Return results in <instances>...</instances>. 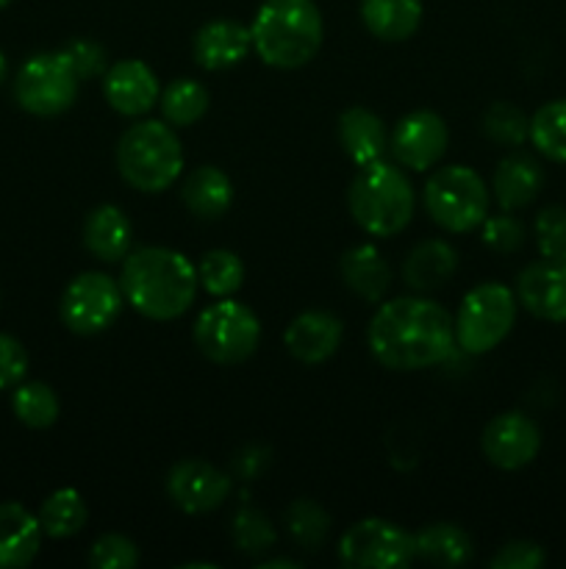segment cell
Instances as JSON below:
<instances>
[{"label":"cell","instance_id":"obj_11","mask_svg":"<svg viewBox=\"0 0 566 569\" xmlns=\"http://www.w3.org/2000/svg\"><path fill=\"white\" fill-rule=\"evenodd\" d=\"M125 306L120 281L98 270H87L67 283L61 295V322L78 337H94L109 331Z\"/></svg>","mask_w":566,"mask_h":569},{"label":"cell","instance_id":"obj_32","mask_svg":"<svg viewBox=\"0 0 566 569\" xmlns=\"http://www.w3.org/2000/svg\"><path fill=\"white\" fill-rule=\"evenodd\" d=\"M286 531L300 550L316 553L331 533V517L316 500L300 498L286 509Z\"/></svg>","mask_w":566,"mask_h":569},{"label":"cell","instance_id":"obj_20","mask_svg":"<svg viewBox=\"0 0 566 569\" xmlns=\"http://www.w3.org/2000/svg\"><path fill=\"white\" fill-rule=\"evenodd\" d=\"M542 164L530 153H522V150L499 159L492 178L494 200H497V206L503 211H519L525 206H530L538 198V192H542Z\"/></svg>","mask_w":566,"mask_h":569},{"label":"cell","instance_id":"obj_12","mask_svg":"<svg viewBox=\"0 0 566 569\" xmlns=\"http://www.w3.org/2000/svg\"><path fill=\"white\" fill-rule=\"evenodd\" d=\"M449 131L447 122L436 111H411L388 133V153L400 167L414 172L433 170L447 153Z\"/></svg>","mask_w":566,"mask_h":569},{"label":"cell","instance_id":"obj_25","mask_svg":"<svg viewBox=\"0 0 566 569\" xmlns=\"http://www.w3.org/2000/svg\"><path fill=\"white\" fill-rule=\"evenodd\" d=\"M181 200L189 214H194L198 220L214 222L231 209L233 183L220 167L203 164L186 176L181 189Z\"/></svg>","mask_w":566,"mask_h":569},{"label":"cell","instance_id":"obj_43","mask_svg":"<svg viewBox=\"0 0 566 569\" xmlns=\"http://www.w3.org/2000/svg\"><path fill=\"white\" fill-rule=\"evenodd\" d=\"M259 567H264V569H277V567L297 569L300 565H297V561H292V559H272V561H259Z\"/></svg>","mask_w":566,"mask_h":569},{"label":"cell","instance_id":"obj_34","mask_svg":"<svg viewBox=\"0 0 566 569\" xmlns=\"http://www.w3.org/2000/svg\"><path fill=\"white\" fill-rule=\"evenodd\" d=\"M483 133L492 142L505 144V148H519V144L530 139V117L519 106L497 100L483 114Z\"/></svg>","mask_w":566,"mask_h":569},{"label":"cell","instance_id":"obj_39","mask_svg":"<svg viewBox=\"0 0 566 569\" xmlns=\"http://www.w3.org/2000/svg\"><path fill=\"white\" fill-rule=\"evenodd\" d=\"M61 53L67 56V61H70L72 70L78 72L81 81H87V78H100L109 70V56H105V50L100 48L98 42H92V39H75V42L67 44Z\"/></svg>","mask_w":566,"mask_h":569},{"label":"cell","instance_id":"obj_13","mask_svg":"<svg viewBox=\"0 0 566 569\" xmlns=\"http://www.w3.org/2000/svg\"><path fill=\"white\" fill-rule=\"evenodd\" d=\"M233 481L205 459H181L166 476V495L183 515H209L231 495Z\"/></svg>","mask_w":566,"mask_h":569},{"label":"cell","instance_id":"obj_28","mask_svg":"<svg viewBox=\"0 0 566 569\" xmlns=\"http://www.w3.org/2000/svg\"><path fill=\"white\" fill-rule=\"evenodd\" d=\"M39 526L42 533L50 539H70L83 531L89 520L87 500L78 489H55L39 509Z\"/></svg>","mask_w":566,"mask_h":569},{"label":"cell","instance_id":"obj_42","mask_svg":"<svg viewBox=\"0 0 566 569\" xmlns=\"http://www.w3.org/2000/svg\"><path fill=\"white\" fill-rule=\"evenodd\" d=\"M264 456L266 453L261 448H244L242 453H239L236 459H233V465H236L239 476H244V478H255V476H259V472L266 467Z\"/></svg>","mask_w":566,"mask_h":569},{"label":"cell","instance_id":"obj_9","mask_svg":"<svg viewBox=\"0 0 566 569\" xmlns=\"http://www.w3.org/2000/svg\"><path fill=\"white\" fill-rule=\"evenodd\" d=\"M81 78L64 53H37L20 67L14 98L33 117H59L78 100Z\"/></svg>","mask_w":566,"mask_h":569},{"label":"cell","instance_id":"obj_4","mask_svg":"<svg viewBox=\"0 0 566 569\" xmlns=\"http://www.w3.org/2000/svg\"><path fill=\"white\" fill-rule=\"evenodd\" d=\"M350 217L364 233L377 239L397 237L414 217V187L397 161H375L358 167L347 189Z\"/></svg>","mask_w":566,"mask_h":569},{"label":"cell","instance_id":"obj_41","mask_svg":"<svg viewBox=\"0 0 566 569\" xmlns=\"http://www.w3.org/2000/svg\"><path fill=\"white\" fill-rule=\"evenodd\" d=\"M28 372V353L20 339L0 333V392L22 383Z\"/></svg>","mask_w":566,"mask_h":569},{"label":"cell","instance_id":"obj_30","mask_svg":"<svg viewBox=\"0 0 566 569\" xmlns=\"http://www.w3.org/2000/svg\"><path fill=\"white\" fill-rule=\"evenodd\" d=\"M11 409H14L17 420L26 428H33V431L50 428L61 415L59 395L42 381L17 383L14 395H11Z\"/></svg>","mask_w":566,"mask_h":569},{"label":"cell","instance_id":"obj_8","mask_svg":"<svg viewBox=\"0 0 566 569\" xmlns=\"http://www.w3.org/2000/svg\"><path fill=\"white\" fill-rule=\"evenodd\" d=\"M516 292L505 283L486 281L469 289L455 315V345L469 356L497 348L516 322Z\"/></svg>","mask_w":566,"mask_h":569},{"label":"cell","instance_id":"obj_35","mask_svg":"<svg viewBox=\"0 0 566 569\" xmlns=\"http://www.w3.org/2000/svg\"><path fill=\"white\" fill-rule=\"evenodd\" d=\"M231 539L233 545H236L239 553L261 556L266 553V550L275 548L277 533L275 528H272L270 517H264L255 509H242L236 511V517H233Z\"/></svg>","mask_w":566,"mask_h":569},{"label":"cell","instance_id":"obj_21","mask_svg":"<svg viewBox=\"0 0 566 569\" xmlns=\"http://www.w3.org/2000/svg\"><path fill=\"white\" fill-rule=\"evenodd\" d=\"M133 226L125 211L114 203L92 209L83 220V248L105 264H117L131 253Z\"/></svg>","mask_w":566,"mask_h":569},{"label":"cell","instance_id":"obj_18","mask_svg":"<svg viewBox=\"0 0 566 569\" xmlns=\"http://www.w3.org/2000/svg\"><path fill=\"white\" fill-rule=\"evenodd\" d=\"M253 50V37H250V28L242 26L236 20H211L194 33L192 53L203 70L216 72L228 70V67H236L247 59V53Z\"/></svg>","mask_w":566,"mask_h":569},{"label":"cell","instance_id":"obj_38","mask_svg":"<svg viewBox=\"0 0 566 569\" xmlns=\"http://www.w3.org/2000/svg\"><path fill=\"white\" fill-rule=\"evenodd\" d=\"M483 244L492 248L494 253H516V250L525 244V228L516 217H511V211H503V214L486 217L481 226Z\"/></svg>","mask_w":566,"mask_h":569},{"label":"cell","instance_id":"obj_27","mask_svg":"<svg viewBox=\"0 0 566 569\" xmlns=\"http://www.w3.org/2000/svg\"><path fill=\"white\" fill-rule=\"evenodd\" d=\"M416 559L427 561L433 567H461L472 559L475 545L469 533L455 522H433L420 533H414Z\"/></svg>","mask_w":566,"mask_h":569},{"label":"cell","instance_id":"obj_1","mask_svg":"<svg viewBox=\"0 0 566 569\" xmlns=\"http://www.w3.org/2000/svg\"><path fill=\"white\" fill-rule=\"evenodd\" d=\"M366 342L386 370H427L455 350V320L431 298H394L375 311Z\"/></svg>","mask_w":566,"mask_h":569},{"label":"cell","instance_id":"obj_33","mask_svg":"<svg viewBox=\"0 0 566 569\" xmlns=\"http://www.w3.org/2000/svg\"><path fill=\"white\" fill-rule=\"evenodd\" d=\"M530 142L549 161L566 164V100H549L530 117Z\"/></svg>","mask_w":566,"mask_h":569},{"label":"cell","instance_id":"obj_14","mask_svg":"<svg viewBox=\"0 0 566 569\" xmlns=\"http://www.w3.org/2000/svg\"><path fill=\"white\" fill-rule=\"evenodd\" d=\"M481 450L499 470H522L542 450V428L522 411H505L483 428Z\"/></svg>","mask_w":566,"mask_h":569},{"label":"cell","instance_id":"obj_17","mask_svg":"<svg viewBox=\"0 0 566 569\" xmlns=\"http://www.w3.org/2000/svg\"><path fill=\"white\" fill-rule=\"evenodd\" d=\"M344 339V322L333 311L309 309L289 322L283 345L300 365H322L331 359Z\"/></svg>","mask_w":566,"mask_h":569},{"label":"cell","instance_id":"obj_22","mask_svg":"<svg viewBox=\"0 0 566 569\" xmlns=\"http://www.w3.org/2000/svg\"><path fill=\"white\" fill-rule=\"evenodd\" d=\"M42 526L20 503H0V569L31 565L42 548Z\"/></svg>","mask_w":566,"mask_h":569},{"label":"cell","instance_id":"obj_45","mask_svg":"<svg viewBox=\"0 0 566 569\" xmlns=\"http://www.w3.org/2000/svg\"><path fill=\"white\" fill-rule=\"evenodd\" d=\"M9 3H11V0H0V9H6Z\"/></svg>","mask_w":566,"mask_h":569},{"label":"cell","instance_id":"obj_5","mask_svg":"<svg viewBox=\"0 0 566 569\" xmlns=\"http://www.w3.org/2000/svg\"><path fill=\"white\" fill-rule=\"evenodd\" d=\"M117 170L122 181L144 194H159L178 181L183 148L164 120H139L117 142Z\"/></svg>","mask_w":566,"mask_h":569},{"label":"cell","instance_id":"obj_16","mask_svg":"<svg viewBox=\"0 0 566 569\" xmlns=\"http://www.w3.org/2000/svg\"><path fill=\"white\" fill-rule=\"evenodd\" d=\"M103 94L111 109L122 117H142L159 103V78L144 61L122 59L103 76Z\"/></svg>","mask_w":566,"mask_h":569},{"label":"cell","instance_id":"obj_37","mask_svg":"<svg viewBox=\"0 0 566 569\" xmlns=\"http://www.w3.org/2000/svg\"><path fill=\"white\" fill-rule=\"evenodd\" d=\"M536 244L542 259L566 261V209L547 206L536 217Z\"/></svg>","mask_w":566,"mask_h":569},{"label":"cell","instance_id":"obj_40","mask_svg":"<svg viewBox=\"0 0 566 569\" xmlns=\"http://www.w3.org/2000/svg\"><path fill=\"white\" fill-rule=\"evenodd\" d=\"M547 556H544L542 545L527 542V539H516V542L503 545L497 553L492 556L488 567L492 569H542Z\"/></svg>","mask_w":566,"mask_h":569},{"label":"cell","instance_id":"obj_7","mask_svg":"<svg viewBox=\"0 0 566 569\" xmlns=\"http://www.w3.org/2000/svg\"><path fill=\"white\" fill-rule=\"evenodd\" d=\"M192 337L200 353L214 365H242L259 350L261 320L239 300L216 298V303L205 306L198 315Z\"/></svg>","mask_w":566,"mask_h":569},{"label":"cell","instance_id":"obj_19","mask_svg":"<svg viewBox=\"0 0 566 569\" xmlns=\"http://www.w3.org/2000/svg\"><path fill=\"white\" fill-rule=\"evenodd\" d=\"M338 144L355 167L375 164L388 153L386 122L364 106H350L338 117Z\"/></svg>","mask_w":566,"mask_h":569},{"label":"cell","instance_id":"obj_23","mask_svg":"<svg viewBox=\"0 0 566 569\" xmlns=\"http://www.w3.org/2000/svg\"><path fill=\"white\" fill-rule=\"evenodd\" d=\"M458 272V253L444 239H425L403 261V281L411 292H433L453 281Z\"/></svg>","mask_w":566,"mask_h":569},{"label":"cell","instance_id":"obj_31","mask_svg":"<svg viewBox=\"0 0 566 569\" xmlns=\"http://www.w3.org/2000/svg\"><path fill=\"white\" fill-rule=\"evenodd\" d=\"M198 281L211 298H231L244 283V264L233 250L216 248L200 259Z\"/></svg>","mask_w":566,"mask_h":569},{"label":"cell","instance_id":"obj_3","mask_svg":"<svg viewBox=\"0 0 566 569\" xmlns=\"http://www.w3.org/2000/svg\"><path fill=\"white\" fill-rule=\"evenodd\" d=\"M253 50L275 70H300L322 48L325 22L314 0H264L250 26Z\"/></svg>","mask_w":566,"mask_h":569},{"label":"cell","instance_id":"obj_36","mask_svg":"<svg viewBox=\"0 0 566 569\" xmlns=\"http://www.w3.org/2000/svg\"><path fill=\"white\" fill-rule=\"evenodd\" d=\"M139 565V548L122 533H103L89 548L92 569H133Z\"/></svg>","mask_w":566,"mask_h":569},{"label":"cell","instance_id":"obj_15","mask_svg":"<svg viewBox=\"0 0 566 569\" xmlns=\"http://www.w3.org/2000/svg\"><path fill=\"white\" fill-rule=\"evenodd\" d=\"M516 300L538 320L566 322V261L527 264L516 278Z\"/></svg>","mask_w":566,"mask_h":569},{"label":"cell","instance_id":"obj_24","mask_svg":"<svg viewBox=\"0 0 566 569\" xmlns=\"http://www.w3.org/2000/svg\"><path fill=\"white\" fill-rule=\"evenodd\" d=\"M344 283L350 292L358 295L366 303H381L386 298L388 287H392V267L383 259L381 250L375 244H355L342 256Z\"/></svg>","mask_w":566,"mask_h":569},{"label":"cell","instance_id":"obj_44","mask_svg":"<svg viewBox=\"0 0 566 569\" xmlns=\"http://www.w3.org/2000/svg\"><path fill=\"white\" fill-rule=\"evenodd\" d=\"M6 72H9V64H6V56H3V50H0V83L6 81Z\"/></svg>","mask_w":566,"mask_h":569},{"label":"cell","instance_id":"obj_2","mask_svg":"<svg viewBox=\"0 0 566 569\" xmlns=\"http://www.w3.org/2000/svg\"><path fill=\"white\" fill-rule=\"evenodd\" d=\"M128 306L155 322L178 320L198 298V267L172 248H139L125 256L120 276Z\"/></svg>","mask_w":566,"mask_h":569},{"label":"cell","instance_id":"obj_26","mask_svg":"<svg viewBox=\"0 0 566 569\" xmlns=\"http://www.w3.org/2000/svg\"><path fill=\"white\" fill-rule=\"evenodd\" d=\"M361 20L381 42H405L420 31L422 0H361Z\"/></svg>","mask_w":566,"mask_h":569},{"label":"cell","instance_id":"obj_10","mask_svg":"<svg viewBox=\"0 0 566 569\" xmlns=\"http://www.w3.org/2000/svg\"><path fill=\"white\" fill-rule=\"evenodd\" d=\"M414 559V533L383 517L353 522L338 539V561L350 569H400Z\"/></svg>","mask_w":566,"mask_h":569},{"label":"cell","instance_id":"obj_6","mask_svg":"<svg viewBox=\"0 0 566 569\" xmlns=\"http://www.w3.org/2000/svg\"><path fill=\"white\" fill-rule=\"evenodd\" d=\"M422 200L431 220L442 231L469 233L477 231L488 217L492 194H488L486 181L472 167L449 164L427 178Z\"/></svg>","mask_w":566,"mask_h":569},{"label":"cell","instance_id":"obj_29","mask_svg":"<svg viewBox=\"0 0 566 569\" xmlns=\"http://www.w3.org/2000/svg\"><path fill=\"white\" fill-rule=\"evenodd\" d=\"M209 89L200 81H194V78H175L159 94L161 114H164V122H170L172 128L194 126L209 111Z\"/></svg>","mask_w":566,"mask_h":569}]
</instances>
